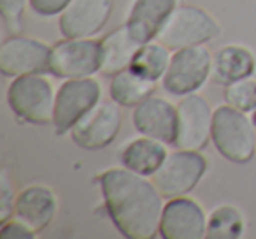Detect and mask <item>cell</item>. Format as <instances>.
<instances>
[{
    "instance_id": "obj_1",
    "label": "cell",
    "mask_w": 256,
    "mask_h": 239,
    "mask_svg": "<svg viewBox=\"0 0 256 239\" xmlns=\"http://www.w3.org/2000/svg\"><path fill=\"white\" fill-rule=\"evenodd\" d=\"M106 207L118 230L128 239H151L160 232L162 193L140 174L109 169L100 176Z\"/></svg>"
},
{
    "instance_id": "obj_2",
    "label": "cell",
    "mask_w": 256,
    "mask_h": 239,
    "mask_svg": "<svg viewBox=\"0 0 256 239\" xmlns=\"http://www.w3.org/2000/svg\"><path fill=\"white\" fill-rule=\"evenodd\" d=\"M212 143L226 160L248 164L256 153V127L246 113L220 106L212 113Z\"/></svg>"
},
{
    "instance_id": "obj_3",
    "label": "cell",
    "mask_w": 256,
    "mask_h": 239,
    "mask_svg": "<svg viewBox=\"0 0 256 239\" xmlns=\"http://www.w3.org/2000/svg\"><path fill=\"white\" fill-rule=\"evenodd\" d=\"M220 25L209 13L195 6H179L162 27L156 41L168 50L178 51L207 43L220 36Z\"/></svg>"
},
{
    "instance_id": "obj_4",
    "label": "cell",
    "mask_w": 256,
    "mask_h": 239,
    "mask_svg": "<svg viewBox=\"0 0 256 239\" xmlns=\"http://www.w3.org/2000/svg\"><path fill=\"white\" fill-rule=\"evenodd\" d=\"M12 113L23 122L34 125L53 123L54 95L53 86L40 74H23L14 78L8 92Z\"/></svg>"
},
{
    "instance_id": "obj_5",
    "label": "cell",
    "mask_w": 256,
    "mask_h": 239,
    "mask_svg": "<svg viewBox=\"0 0 256 239\" xmlns=\"http://www.w3.org/2000/svg\"><path fill=\"white\" fill-rule=\"evenodd\" d=\"M207 162L195 150H179L167 155L153 174V183L164 197H181L192 192L206 174Z\"/></svg>"
},
{
    "instance_id": "obj_6",
    "label": "cell",
    "mask_w": 256,
    "mask_h": 239,
    "mask_svg": "<svg viewBox=\"0 0 256 239\" xmlns=\"http://www.w3.org/2000/svg\"><path fill=\"white\" fill-rule=\"evenodd\" d=\"M102 90L92 78L68 79L58 90L54 99L53 125L58 136L72 130V127L98 104Z\"/></svg>"
},
{
    "instance_id": "obj_7",
    "label": "cell",
    "mask_w": 256,
    "mask_h": 239,
    "mask_svg": "<svg viewBox=\"0 0 256 239\" xmlns=\"http://www.w3.org/2000/svg\"><path fill=\"white\" fill-rule=\"evenodd\" d=\"M102 46L92 39H65L51 48L50 72L62 79L88 78L100 71Z\"/></svg>"
},
{
    "instance_id": "obj_8",
    "label": "cell",
    "mask_w": 256,
    "mask_h": 239,
    "mask_svg": "<svg viewBox=\"0 0 256 239\" xmlns=\"http://www.w3.org/2000/svg\"><path fill=\"white\" fill-rule=\"evenodd\" d=\"M210 53L202 44L178 50L164 76V88L172 95H190L207 81Z\"/></svg>"
},
{
    "instance_id": "obj_9",
    "label": "cell",
    "mask_w": 256,
    "mask_h": 239,
    "mask_svg": "<svg viewBox=\"0 0 256 239\" xmlns=\"http://www.w3.org/2000/svg\"><path fill=\"white\" fill-rule=\"evenodd\" d=\"M212 137V113L207 100L200 95H186L178 106V137L179 150L200 151Z\"/></svg>"
},
{
    "instance_id": "obj_10",
    "label": "cell",
    "mask_w": 256,
    "mask_h": 239,
    "mask_svg": "<svg viewBox=\"0 0 256 239\" xmlns=\"http://www.w3.org/2000/svg\"><path fill=\"white\" fill-rule=\"evenodd\" d=\"M51 48L28 37H9L0 46V71L8 78L50 72Z\"/></svg>"
},
{
    "instance_id": "obj_11",
    "label": "cell",
    "mask_w": 256,
    "mask_h": 239,
    "mask_svg": "<svg viewBox=\"0 0 256 239\" xmlns=\"http://www.w3.org/2000/svg\"><path fill=\"white\" fill-rule=\"evenodd\" d=\"M121 129V113L118 104H96L86 116L72 127V141L82 150H102L116 139Z\"/></svg>"
},
{
    "instance_id": "obj_12",
    "label": "cell",
    "mask_w": 256,
    "mask_h": 239,
    "mask_svg": "<svg viewBox=\"0 0 256 239\" xmlns=\"http://www.w3.org/2000/svg\"><path fill=\"white\" fill-rule=\"evenodd\" d=\"M114 0H72L60 16V32L67 39H86L106 27Z\"/></svg>"
},
{
    "instance_id": "obj_13",
    "label": "cell",
    "mask_w": 256,
    "mask_h": 239,
    "mask_svg": "<svg viewBox=\"0 0 256 239\" xmlns=\"http://www.w3.org/2000/svg\"><path fill=\"white\" fill-rule=\"evenodd\" d=\"M207 232L204 209L192 199L174 197L164 207L160 234L165 239H200Z\"/></svg>"
},
{
    "instance_id": "obj_14",
    "label": "cell",
    "mask_w": 256,
    "mask_h": 239,
    "mask_svg": "<svg viewBox=\"0 0 256 239\" xmlns=\"http://www.w3.org/2000/svg\"><path fill=\"white\" fill-rule=\"evenodd\" d=\"M134 125L144 136L162 141L164 144H176L178 109L165 99L150 97L136 107Z\"/></svg>"
},
{
    "instance_id": "obj_15",
    "label": "cell",
    "mask_w": 256,
    "mask_h": 239,
    "mask_svg": "<svg viewBox=\"0 0 256 239\" xmlns=\"http://www.w3.org/2000/svg\"><path fill=\"white\" fill-rule=\"evenodd\" d=\"M174 9L176 0H136L128 15L126 29L140 44L151 43Z\"/></svg>"
},
{
    "instance_id": "obj_16",
    "label": "cell",
    "mask_w": 256,
    "mask_h": 239,
    "mask_svg": "<svg viewBox=\"0 0 256 239\" xmlns=\"http://www.w3.org/2000/svg\"><path fill=\"white\" fill-rule=\"evenodd\" d=\"M56 213V199L46 186L23 190L14 202V218L26 223L34 232H40L51 223Z\"/></svg>"
},
{
    "instance_id": "obj_17",
    "label": "cell",
    "mask_w": 256,
    "mask_h": 239,
    "mask_svg": "<svg viewBox=\"0 0 256 239\" xmlns=\"http://www.w3.org/2000/svg\"><path fill=\"white\" fill-rule=\"evenodd\" d=\"M100 46H102L100 72L106 76H116L124 69H130L134 57L137 55L142 44L134 39L130 30L124 25L104 37L100 41Z\"/></svg>"
},
{
    "instance_id": "obj_18",
    "label": "cell",
    "mask_w": 256,
    "mask_h": 239,
    "mask_svg": "<svg viewBox=\"0 0 256 239\" xmlns=\"http://www.w3.org/2000/svg\"><path fill=\"white\" fill-rule=\"evenodd\" d=\"M165 158H167V150L164 143L148 136L132 141L121 153V162L124 167L140 176H153Z\"/></svg>"
},
{
    "instance_id": "obj_19",
    "label": "cell",
    "mask_w": 256,
    "mask_h": 239,
    "mask_svg": "<svg viewBox=\"0 0 256 239\" xmlns=\"http://www.w3.org/2000/svg\"><path fill=\"white\" fill-rule=\"evenodd\" d=\"M256 60L251 51L242 46H224L214 57L212 74L221 85L240 81L254 72Z\"/></svg>"
},
{
    "instance_id": "obj_20",
    "label": "cell",
    "mask_w": 256,
    "mask_h": 239,
    "mask_svg": "<svg viewBox=\"0 0 256 239\" xmlns=\"http://www.w3.org/2000/svg\"><path fill=\"white\" fill-rule=\"evenodd\" d=\"M153 79H148L144 76L134 72L132 69H124L120 74H116L110 81L109 95L118 106L134 107L148 100L154 92Z\"/></svg>"
},
{
    "instance_id": "obj_21",
    "label": "cell",
    "mask_w": 256,
    "mask_h": 239,
    "mask_svg": "<svg viewBox=\"0 0 256 239\" xmlns=\"http://www.w3.org/2000/svg\"><path fill=\"white\" fill-rule=\"evenodd\" d=\"M168 48L164 46L162 43H146L140 46V50L137 51V55L132 60V69L134 72L144 76L148 79H156L164 78L167 72L168 65H170V55H168Z\"/></svg>"
},
{
    "instance_id": "obj_22",
    "label": "cell",
    "mask_w": 256,
    "mask_h": 239,
    "mask_svg": "<svg viewBox=\"0 0 256 239\" xmlns=\"http://www.w3.org/2000/svg\"><path fill=\"white\" fill-rule=\"evenodd\" d=\"M244 221L242 214L234 206H220L210 213L207 220V232L209 239H237L242 235Z\"/></svg>"
},
{
    "instance_id": "obj_23",
    "label": "cell",
    "mask_w": 256,
    "mask_h": 239,
    "mask_svg": "<svg viewBox=\"0 0 256 239\" xmlns=\"http://www.w3.org/2000/svg\"><path fill=\"white\" fill-rule=\"evenodd\" d=\"M224 100L228 106L242 111V113H254L256 111V81L244 78L226 85Z\"/></svg>"
},
{
    "instance_id": "obj_24",
    "label": "cell",
    "mask_w": 256,
    "mask_h": 239,
    "mask_svg": "<svg viewBox=\"0 0 256 239\" xmlns=\"http://www.w3.org/2000/svg\"><path fill=\"white\" fill-rule=\"evenodd\" d=\"M25 6H26V0H0L2 18H4V23L12 32H18L20 27H22Z\"/></svg>"
},
{
    "instance_id": "obj_25",
    "label": "cell",
    "mask_w": 256,
    "mask_h": 239,
    "mask_svg": "<svg viewBox=\"0 0 256 239\" xmlns=\"http://www.w3.org/2000/svg\"><path fill=\"white\" fill-rule=\"evenodd\" d=\"M72 0H30V8L40 16H56L67 9Z\"/></svg>"
},
{
    "instance_id": "obj_26",
    "label": "cell",
    "mask_w": 256,
    "mask_h": 239,
    "mask_svg": "<svg viewBox=\"0 0 256 239\" xmlns=\"http://www.w3.org/2000/svg\"><path fill=\"white\" fill-rule=\"evenodd\" d=\"M0 235H2L4 239H11V237L26 239V237H34V235H36V232H34L26 223H23L22 220H18V218H12V220H6L4 221Z\"/></svg>"
},
{
    "instance_id": "obj_27",
    "label": "cell",
    "mask_w": 256,
    "mask_h": 239,
    "mask_svg": "<svg viewBox=\"0 0 256 239\" xmlns=\"http://www.w3.org/2000/svg\"><path fill=\"white\" fill-rule=\"evenodd\" d=\"M14 195H12L11 183L6 172H2V183H0V211H2V221L9 220L11 211H14Z\"/></svg>"
},
{
    "instance_id": "obj_28",
    "label": "cell",
    "mask_w": 256,
    "mask_h": 239,
    "mask_svg": "<svg viewBox=\"0 0 256 239\" xmlns=\"http://www.w3.org/2000/svg\"><path fill=\"white\" fill-rule=\"evenodd\" d=\"M252 123H254V127H256V111H254V116H252Z\"/></svg>"
}]
</instances>
